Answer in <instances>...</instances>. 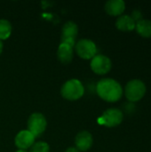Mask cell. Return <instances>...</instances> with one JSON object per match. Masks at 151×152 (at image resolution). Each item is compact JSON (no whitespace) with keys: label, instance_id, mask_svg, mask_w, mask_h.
Instances as JSON below:
<instances>
[{"label":"cell","instance_id":"1","mask_svg":"<svg viewBox=\"0 0 151 152\" xmlns=\"http://www.w3.org/2000/svg\"><path fill=\"white\" fill-rule=\"evenodd\" d=\"M98 95L108 102H116L123 96V88L121 85L113 78H102L96 86Z\"/></svg>","mask_w":151,"mask_h":152},{"label":"cell","instance_id":"2","mask_svg":"<svg viewBox=\"0 0 151 152\" xmlns=\"http://www.w3.org/2000/svg\"><path fill=\"white\" fill-rule=\"evenodd\" d=\"M85 93L83 84L78 79H70L63 84L61 89V96L68 101H77L80 99Z\"/></svg>","mask_w":151,"mask_h":152},{"label":"cell","instance_id":"3","mask_svg":"<svg viewBox=\"0 0 151 152\" xmlns=\"http://www.w3.org/2000/svg\"><path fill=\"white\" fill-rule=\"evenodd\" d=\"M146 91V86L142 80L133 79L126 84L125 88V94L129 102H136L144 97Z\"/></svg>","mask_w":151,"mask_h":152},{"label":"cell","instance_id":"4","mask_svg":"<svg viewBox=\"0 0 151 152\" xmlns=\"http://www.w3.org/2000/svg\"><path fill=\"white\" fill-rule=\"evenodd\" d=\"M75 50L77 55L85 60L93 59L97 53V46L95 43L86 38L77 41L75 45Z\"/></svg>","mask_w":151,"mask_h":152},{"label":"cell","instance_id":"5","mask_svg":"<svg viewBox=\"0 0 151 152\" xmlns=\"http://www.w3.org/2000/svg\"><path fill=\"white\" fill-rule=\"evenodd\" d=\"M124 118L123 112L116 108H111L103 112L99 118V123L107 127H115L119 126Z\"/></svg>","mask_w":151,"mask_h":152},{"label":"cell","instance_id":"6","mask_svg":"<svg viewBox=\"0 0 151 152\" xmlns=\"http://www.w3.org/2000/svg\"><path fill=\"white\" fill-rule=\"evenodd\" d=\"M47 122L42 113H33L28 120V131H29L35 137L40 136L46 128Z\"/></svg>","mask_w":151,"mask_h":152},{"label":"cell","instance_id":"7","mask_svg":"<svg viewBox=\"0 0 151 152\" xmlns=\"http://www.w3.org/2000/svg\"><path fill=\"white\" fill-rule=\"evenodd\" d=\"M91 69L97 75H105L112 67L110 59L103 54H96L91 61Z\"/></svg>","mask_w":151,"mask_h":152},{"label":"cell","instance_id":"8","mask_svg":"<svg viewBox=\"0 0 151 152\" xmlns=\"http://www.w3.org/2000/svg\"><path fill=\"white\" fill-rule=\"evenodd\" d=\"M78 34V27L77 25L72 21H67L61 29V44L69 45L72 47L76 45V38Z\"/></svg>","mask_w":151,"mask_h":152},{"label":"cell","instance_id":"9","mask_svg":"<svg viewBox=\"0 0 151 152\" xmlns=\"http://www.w3.org/2000/svg\"><path fill=\"white\" fill-rule=\"evenodd\" d=\"M35 136L28 130H22L17 134L14 139L16 147L19 150L29 149L35 143Z\"/></svg>","mask_w":151,"mask_h":152},{"label":"cell","instance_id":"10","mask_svg":"<svg viewBox=\"0 0 151 152\" xmlns=\"http://www.w3.org/2000/svg\"><path fill=\"white\" fill-rule=\"evenodd\" d=\"M76 147L79 151H87L91 149L93 143L92 134L87 131H82L78 133L75 139Z\"/></svg>","mask_w":151,"mask_h":152},{"label":"cell","instance_id":"11","mask_svg":"<svg viewBox=\"0 0 151 152\" xmlns=\"http://www.w3.org/2000/svg\"><path fill=\"white\" fill-rule=\"evenodd\" d=\"M105 11L110 16H120L125 10V3L123 0H109L105 4Z\"/></svg>","mask_w":151,"mask_h":152},{"label":"cell","instance_id":"12","mask_svg":"<svg viewBox=\"0 0 151 152\" xmlns=\"http://www.w3.org/2000/svg\"><path fill=\"white\" fill-rule=\"evenodd\" d=\"M135 21L130 15H120L116 20V27L118 30L129 32L135 29Z\"/></svg>","mask_w":151,"mask_h":152},{"label":"cell","instance_id":"13","mask_svg":"<svg viewBox=\"0 0 151 152\" xmlns=\"http://www.w3.org/2000/svg\"><path fill=\"white\" fill-rule=\"evenodd\" d=\"M57 56L60 61L63 64L69 63L73 59V47L69 45L61 43L57 51Z\"/></svg>","mask_w":151,"mask_h":152},{"label":"cell","instance_id":"14","mask_svg":"<svg viewBox=\"0 0 151 152\" xmlns=\"http://www.w3.org/2000/svg\"><path fill=\"white\" fill-rule=\"evenodd\" d=\"M136 32L142 37H151V20L142 19L135 23Z\"/></svg>","mask_w":151,"mask_h":152},{"label":"cell","instance_id":"15","mask_svg":"<svg viewBox=\"0 0 151 152\" xmlns=\"http://www.w3.org/2000/svg\"><path fill=\"white\" fill-rule=\"evenodd\" d=\"M12 33V25L9 20L0 19V40L7 39Z\"/></svg>","mask_w":151,"mask_h":152},{"label":"cell","instance_id":"16","mask_svg":"<svg viewBox=\"0 0 151 152\" xmlns=\"http://www.w3.org/2000/svg\"><path fill=\"white\" fill-rule=\"evenodd\" d=\"M50 147L49 145L44 142H35L31 147L29 152H49Z\"/></svg>","mask_w":151,"mask_h":152},{"label":"cell","instance_id":"17","mask_svg":"<svg viewBox=\"0 0 151 152\" xmlns=\"http://www.w3.org/2000/svg\"><path fill=\"white\" fill-rule=\"evenodd\" d=\"M131 17L133 19V20H134L135 22H137V21L141 20H142V14H141V12H139V11H133V13H132V16H131Z\"/></svg>","mask_w":151,"mask_h":152},{"label":"cell","instance_id":"18","mask_svg":"<svg viewBox=\"0 0 151 152\" xmlns=\"http://www.w3.org/2000/svg\"><path fill=\"white\" fill-rule=\"evenodd\" d=\"M65 152H79V151L77 149V148H74V147H70V148H69V149H67L66 150V151Z\"/></svg>","mask_w":151,"mask_h":152},{"label":"cell","instance_id":"19","mask_svg":"<svg viewBox=\"0 0 151 152\" xmlns=\"http://www.w3.org/2000/svg\"><path fill=\"white\" fill-rule=\"evenodd\" d=\"M2 51H3V43H2V41L0 40V54L2 53Z\"/></svg>","mask_w":151,"mask_h":152},{"label":"cell","instance_id":"20","mask_svg":"<svg viewBox=\"0 0 151 152\" xmlns=\"http://www.w3.org/2000/svg\"><path fill=\"white\" fill-rule=\"evenodd\" d=\"M15 152H28L27 151H25V150H18L17 151Z\"/></svg>","mask_w":151,"mask_h":152}]
</instances>
